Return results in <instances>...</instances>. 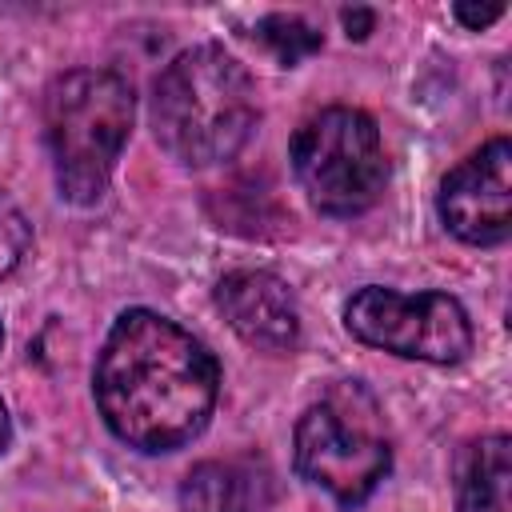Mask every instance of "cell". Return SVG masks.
Returning <instances> with one entry per match:
<instances>
[{
  "label": "cell",
  "instance_id": "14",
  "mask_svg": "<svg viewBox=\"0 0 512 512\" xmlns=\"http://www.w3.org/2000/svg\"><path fill=\"white\" fill-rule=\"evenodd\" d=\"M372 24H376V16H372L368 8H348V12H344V28H348L352 40H364V36L372 32Z\"/></svg>",
  "mask_w": 512,
  "mask_h": 512
},
{
  "label": "cell",
  "instance_id": "8",
  "mask_svg": "<svg viewBox=\"0 0 512 512\" xmlns=\"http://www.w3.org/2000/svg\"><path fill=\"white\" fill-rule=\"evenodd\" d=\"M216 304L232 324V332L260 352H284L300 336L296 296L276 272L264 268L228 272L216 284Z\"/></svg>",
  "mask_w": 512,
  "mask_h": 512
},
{
  "label": "cell",
  "instance_id": "13",
  "mask_svg": "<svg viewBox=\"0 0 512 512\" xmlns=\"http://www.w3.org/2000/svg\"><path fill=\"white\" fill-rule=\"evenodd\" d=\"M452 12H456L460 24H468V28H484V24H492V20L504 16V4H468V0H460Z\"/></svg>",
  "mask_w": 512,
  "mask_h": 512
},
{
  "label": "cell",
  "instance_id": "9",
  "mask_svg": "<svg viewBox=\"0 0 512 512\" xmlns=\"http://www.w3.org/2000/svg\"><path fill=\"white\" fill-rule=\"evenodd\" d=\"M268 496V472L248 460H204L180 484L184 512H256Z\"/></svg>",
  "mask_w": 512,
  "mask_h": 512
},
{
  "label": "cell",
  "instance_id": "11",
  "mask_svg": "<svg viewBox=\"0 0 512 512\" xmlns=\"http://www.w3.org/2000/svg\"><path fill=\"white\" fill-rule=\"evenodd\" d=\"M256 40H260L284 68L300 64L304 56H312V52L320 48V32H316L308 20L288 16V12H272V16H264V20L256 24Z\"/></svg>",
  "mask_w": 512,
  "mask_h": 512
},
{
  "label": "cell",
  "instance_id": "10",
  "mask_svg": "<svg viewBox=\"0 0 512 512\" xmlns=\"http://www.w3.org/2000/svg\"><path fill=\"white\" fill-rule=\"evenodd\" d=\"M512 440L504 432L472 440L456 460L460 512H512Z\"/></svg>",
  "mask_w": 512,
  "mask_h": 512
},
{
  "label": "cell",
  "instance_id": "4",
  "mask_svg": "<svg viewBox=\"0 0 512 512\" xmlns=\"http://www.w3.org/2000/svg\"><path fill=\"white\" fill-rule=\"evenodd\" d=\"M388 464L392 448L376 424L372 400L356 384L312 404L296 424V472L344 508L364 504Z\"/></svg>",
  "mask_w": 512,
  "mask_h": 512
},
{
  "label": "cell",
  "instance_id": "5",
  "mask_svg": "<svg viewBox=\"0 0 512 512\" xmlns=\"http://www.w3.org/2000/svg\"><path fill=\"white\" fill-rule=\"evenodd\" d=\"M292 168L308 200L328 216H356L376 204L388 180L380 128L360 108H324L292 136Z\"/></svg>",
  "mask_w": 512,
  "mask_h": 512
},
{
  "label": "cell",
  "instance_id": "6",
  "mask_svg": "<svg viewBox=\"0 0 512 512\" xmlns=\"http://www.w3.org/2000/svg\"><path fill=\"white\" fill-rule=\"evenodd\" d=\"M344 324L356 340L428 364H460L472 352L468 312L448 292H392L360 288L344 304Z\"/></svg>",
  "mask_w": 512,
  "mask_h": 512
},
{
  "label": "cell",
  "instance_id": "7",
  "mask_svg": "<svg viewBox=\"0 0 512 512\" xmlns=\"http://www.w3.org/2000/svg\"><path fill=\"white\" fill-rule=\"evenodd\" d=\"M440 220L468 244H500L512 232V144L504 136L444 176Z\"/></svg>",
  "mask_w": 512,
  "mask_h": 512
},
{
  "label": "cell",
  "instance_id": "3",
  "mask_svg": "<svg viewBox=\"0 0 512 512\" xmlns=\"http://www.w3.org/2000/svg\"><path fill=\"white\" fill-rule=\"evenodd\" d=\"M132 84L112 68H76L44 96V136L56 188L72 204H96L132 128Z\"/></svg>",
  "mask_w": 512,
  "mask_h": 512
},
{
  "label": "cell",
  "instance_id": "1",
  "mask_svg": "<svg viewBox=\"0 0 512 512\" xmlns=\"http://www.w3.org/2000/svg\"><path fill=\"white\" fill-rule=\"evenodd\" d=\"M220 368L212 352L152 308L124 312L96 360L104 424L140 452H172L200 436L216 408Z\"/></svg>",
  "mask_w": 512,
  "mask_h": 512
},
{
  "label": "cell",
  "instance_id": "16",
  "mask_svg": "<svg viewBox=\"0 0 512 512\" xmlns=\"http://www.w3.org/2000/svg\"><path fill=\"white\" fill-rule=\"evenodd\" d=\"M0 344H4V324H0Z\"/></svg>",
  "mask_w": 512,
  "mask_h": 512
},
{
  "label": "cell",
  "instance_id": "2",
  "mask_svg": "<svg viewBox=\"0 0 512 512\" xmlns=\"http://www.w3.org/2000/svg\"><path fill=\"white\" fill-rule=\"evenodd\" d=\"M260 120L248 68L216 48L200 44L180 52L152 88V128L168 156L192 168L232 160Z\"/></svg>",
  "mask_w": 512,
  "mask_h": 512
},
{
  "label": "cell",
  "instance_id": "15",
  "mask_svg": "<svg viewBox=\"0 0 512 512\" xmlns=\"http://www.w3.org/2000/svg\"><path fill=\"white\" fill-rule=\"evenodd\" d=\"M8 440H12V424H8V412H4V404H0V452L8 448Z\"/></svg>",
  "mask_w": 512,
  "mask_h": 512
},
{
  "label": "cell",
  "instance_id": "12",
  "mask_svg": "<svg viewBox=\"0 0 512 512\" xmlns=\"http://www.w3.org/2000/svg\"><path fill=\"white\" fill-rule=\"evenodd\" d=\"M28 244H32V224H28V216L0 192V276H8V272L24 260Z\"/></svg>",
  "mask_w": 512,
  "mask_h": 512
}]
</instances>
